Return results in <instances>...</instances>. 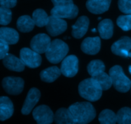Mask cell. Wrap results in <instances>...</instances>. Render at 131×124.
<instances>
[{
    "mask_svg": "<svg viewBox=\"0 0 131 124\" xmlns=\"http://www.w3.org/2000/svg\"><path fill=\"white\" fill-rule=\"evenodd\" d=\"M69 109L77 124H88L95 118V109L89 102L75 103Z\"/></svg>",
    "mask_w": 131,
    "mask_h": 124,
    "instance_id": "obj_1",
    "label": "cell"
},
{
    "mask_svg": "<svg viewBox=\"0 0 131 124\" xmlns=\"http://www.w3.org/2000/svg\"><path fill=\"white\" fill-rule=\"evenodd\" d=\"M40 92L38 89L37 88H31L27 94L26 98L22 108L21 113L24 115H29L36 104L38 103L40 98Z\"/></svg>",
    "mask_w": 131,
    "mask_h": 124,
    "instance_id": "obj_12",
    "label": "cell"
},
{
    "mask_svg": "<svg viewBox=\"0 0 131 124\" xmlns=\"http://www.w3.org/2000/svg\"><path fill=\"white\" fill-rule=\"evenodd\" d=\"M101 38L99 37H89L82 42L81 48L84 53L88 55H95L101 49Z\"/></svg>",
    "mask_w": 131,
    "mask_h": 124,
    "instance_id": "obj_13",
    "label": "cell"
},
{
    "mask_svg": "<svg viewBox=\"0 0 131 124\" xmlns=\"http://www.w3.org/2000/svg\"><path fill=\"white\" fill-rule=\"evenodd\" d=\"M14 108L12 101L8 97H0V121H5L12 116Z\"/></svg>",
    "mask_w": 131,
    "mask_h": 124,
    "instance_id": "obj_17",
    "label": "cell"
},
{
    "mask_svg": "<svg viewBox=\"0 0 131 124\" xmlns=\"http://www.w3.org/2000/svg\"><path fill=\"white\" fill-rule=\"evenodd\" d=\"M111 0H88L86 3L88 11L93 14H101L110 8Z\"/></svg>",
    "mask_w": 131,
    "mask_h": 124,
    "instance_id": "obj_14",
    "label": "cell"
},
{
    "mask_svg": "<svg viewBox=\"0 0 131 124\" xmlns=\"http://www.w3.org/2000/svg\"><path fill=\"white\" fill-rule=\"evenodd\" d=\"M33 117L37 124H51L54 119V115L49 107L40 105L33 109Z\"/></svg>",
    "mask_w": 131,
    "mask_h": 124,
    "instance_id": "obj_8",
    "label": "cell"
},
{
    "mask_svg": "<svg viewBox=\"0 0 131 124\" xmlns=\"http://www.w3.org/2000/svg\"><path fill=\"white\" fill-rule=\"evenodd\" d=\"M92 78H94L99 84L102 90H108L113 85L112 80L110 75H107L104 71Z\"/></svg>",
    "mask_w": 131,
    "mask_h": 124,
    "instance_id": "obj_27",
    "label": "cell"
},
{
    "mask_svg": "<svg viewBox=\"0 0 131 124\" xmlns=\"http://www.w3.org/2000/svg\"><path fill=\"white\" fill-rule=\"evenodd\" d=\"M109 75L112 80L113 85L117 91L125 93L129 91L131 88V81L125 75L122 67L116 65L111 67Z\"/></svg>",
    "mask_w": 131,
    "mask_h": 124,
    "instance_id": "obj_5",
    "label": "cell"
},
{
    "mask_svg": "<svg viewBox=\"0 0 131 124\" xmlns=\"http://www.w3.org/2000/svg\"><path fill=\"white\" fill-rule=\"evenodd\" d=\"M129 73H130L131 74V66H129Z\"/></svg>",
    "mask_w": 131,
    "mask_h": 124,
    "instance_id": "obj_34",
    "label": "cell"
},
{
    "mask_svg": "<svg viewBox=\"0 0 131 124\" xmlns=\"http://www.w3.org/2000/svg\"><path fill=\"white\" fill-rule=\"evenodd\" d=\"M67 28V22L63 19L54 16L49 17V20L46 25V29L52 36H56L62 34Z\"/></svg>",
    "mask_w": 131,
    "mask_h": 124,
    "instance_id": "obj_11",
    "label": "cell"
},
{
    "mask_svg": "<svg viewBox=\"0 0 131 124\" xmlns=\"http://www.w3.org/2000/svg\"><path fill=\"white\" fill-rule=\"evenodd\" d=\"M51 43V38L47 34L40 33L32 38L30 42V47L33 50L40 54L47 52Z\"/></svg>",
    "mask_w": 131,
    "mask_h": 124,
    "instance_id": "obj_10",
    "label": "cell"
},
{
    "mask_svg": "<svg viewBox=\"0 0 131 124\" xmlns=\"http://www.w3.org/2000/svg\"><path fill=\"white\" fill-rule=\"evenodd\" d=\"M16 4L17 0H0V6L8 8H14Z\"/></svg>",
    "mask_w": 131,
    "mask_h": 124,
    "instance_id": "obj_33",
    "label": "cell"
},
{
    "mask_svg": "<svg viewBox=\"0 0 131 124\" xmlns=\"http://www.w3.org/2000/svg\"><path fill=\"white\" fill-rule=\"evenodd\" d=\"M113 23L110 19H104L100 22L98 31L101 38L105 39H110L113 34Z\"/></svg>",
    "mask_w": 131,
    "mask_h": 124,
    "instance_id": "obj_21",
    "label": "cell"
},
{
    "mask_svg": "<svg viewBox=\"0 0 131 124\" xmlns=\"http://www.w3.org/2000/svg\"><path fill=\"white\" fill-rule=\"evenodd\" d=\"M19 39V33L14 29L6 27L0 28V39L8 45L16 44Z\"/></svg>",
    "mask_w": 131,
    "mask_h": 124,
    "instance_id": "obj_19",
    "label": "cell"
},
{
    "mask_svg": "<svg viewBox=\"0 0 131 124\" xmlns=\"http://www.w3.org/2000/svg\"><path fill=\"white\" fill-rule=\"evenodd\" d=\"M119 10L125 14H131V0H118Z\"/></svg>",
    "mask_w": 131,
    "mask_h": 124,
    "instance_id": "obj_31",
    "label": "cell"
},
{
    "mask_svg": "<svg viewBox=\"0 0 131 124\" xmlns=\"http://www.w3.org/2000/svg\"><path fill=\"white\" fill-rule=\"evenodd\" d=\"M79 70V61L74 55L65 57L61 64V72L65 76L71 78L75 76Z\"/></svg>",
    "mask_w": 131,
    "mask_h": 124,
    "instance_id": "obj_9",
    "label": "cell"
},
{
    "mask_svg": "<svg viewBox=\"0 0 131 124\" xmlns=\"http://www.w3.org/2000/svg\"><path fill=\"white\" fill-rule=\"evenodd\" d=\"M54 7L51 10L52 16L60 19H73L79 12L78 6L74 4L72 0H51Z\"/></svg>",
    "mask_w": 131,
    "mask_h": 124,
    "instance_id": "obj_2",
    "label": "cell"
},
{
    "mask_svg": "<svg viewBox=\"0 0 131 124\" xmlns=\"http://www.w3.org/2000/svg\"><path fill=\"white\" fill-rule=\"evenodd\" d=\"M54 120L56 124H77L69 109L64 108L56 111Z\"/></svg>",
    "mask_w": 131,
    "mask_h": 124,
    "instance_id": "obj_20",
    "label": "cell"
},
{
    "mask_svg": "<svg viewBox=\"0 0 131 124\" xmlns=\"http://www.w3.org/2000/svg\"><path fill=\"white\" fill-rule=\"evenodd\" d=\"M61 73L60 69L56 66H52L41 71L40 76L42 81L47 83H52L61 75Z\"/></svg>",
    "mask_w": 131,
    "mask_h": 124,
    "instance_id": "obj_22",
    "label": "cell"
},
{
    "mask_svg": "<svg viewBox=\"0 0 131 124\" xmlns=\"http://www.w3.org/2000/svg\"><path fill=\"white\" fill-rule=\"evenodd\" d=\"M92 31H93V32H95V29H92Z\"/></svg>",
    "mask_w": 131,
    "mask_h": 124,
    "instance_id": "obj_35",
    "label": "cell"
},
{
    "mask_svg": "<svg viewBox=\"0 0 131 124\" xmlns=\"http://www.w3.org/2000/svg\"><path fill=\"white\" fill-rule=\"evenodd\" d=\"M78 91L82 98L91 102L97 101L102 95L101 85L93 78L82 81L78 87Z\"/></svg>",
    "mask_w": 131,
    "mask_h": 124,
    "instance_id": "obj_3",
    "label": "cell"
},
{
    "mask_svg": "<svg viewBox=\"0 0 131 124\" xmlns=\"http://www.w3.org/2000/svg\"><path fill=\"white\" fill-rule=\"evenodd\" d=\"M118 27L125 31L131 30V14L120 15L116 20Z\"/></svg>",
    "mask_w": 131,
    "mask_h": 124,
    "instance_id": "obj_29",
    "label": "cell"
},
{
    "mask_svg": "<svg viewBox=\"0 0 131 124\" xmlns=\"http://www.w3.org/2000/svg\"><path fill=\"white\" fill-rule=\"evenodd\" d=\"M24 80L19 77L8 76L4 78L2 86L6 93L11 95H18L23 92L24 89Z\"/></svg>",
    "mask_w": 131,
    "mask_h": 124,
    "instance_id": "obj_6",
    "label": "cell"
},
{
    "mask_svg": "<svg viewBox=\"0 0 131 124\" xmlns=\"http://www.w3.org/2000/svg\"><path fill=\"white\" fill-rule=\"evenodd\" d=\"M12 11L10 8L0 6V25H6L12 20Z\"/></svg>",
    "mask_w": 131,
    "mask_h": 124,
    "instance_id": "obj_30",
    "label": "cell"
},
{
    "mask_svg": "<svg viewBox=\"0 0 131 124\" xmlns=\"http://www.w3.org/2000/svg\"><path fill=\"white\" fill-rule=\"evenodd\" d=\"M3 63L5 67L8 70L17 72L24 71L25 65L20 58L10 53H8L3 59Z\"/></svg>",
    "mask_w": 131,
    "mask_h": 124,
    "instance_id": "obj_16",
    "label": "cell"
},
{
    "mask_svg": "<svg viewBox=\"0 0 131 124\" xmlns=\"http://www.w3.org/2000/svg\"><path fill=\"white\" fill-rule=\"evenodd\" d=\"M35 22L33 19L29 15H23L17 21V27L23 33H29L35 27Z\"/></svg>",
    "mask_w": 131,
    "mask_h": 124,
    "instance_id": "obj_23",
    "label": "cell"
},
{
    "mask_svg": "<svg viewBox=\"0 0 131 124\" xmlns=\"http://www.w3.org/2000/svg\"><path fill=\"white\" fill-rule=\"evenodd\" d=\"M20 59L25 66L30 68L39 67L42 62L40 53L35 52L31 48H23L20 51Z\"/></svg>",
    "mask_w": 131,
    "mask_h": 124,
    "instance_id": "obj_7",
    "label": "cell"
},
{
    "mask_svg": "<svg viewBox=\"0 0 131 124\" xmlns=\"http://www.w3.org/2000/svg\"><path fill=\"white\" fill-rule=\"evenodd\" d=\"M99 121L101 124H116L117 117L113 111L107 109H104L99 114Z\"/></svg>",
    "mask_w": 131,
    "mask_h": 124,
    "instance_id": "obj_25",
    "label": "cell"
},
{
    "mask_svg": "<svg viewBox=\"0 0 131 124\" xmlns=\"http://www.w3.org/2000/svg\"><path fill=\"white\" fill-rule=\"evenodd\" d=\"M105 65L102 61L100 60L92 61L87 66V70L92 77L96 76L105 71Z\"/></svg>",
    "mask_w": 131,
    "mask_h": 124,
    "instance_id": "obj_26",
    "label": "cell"
},
{
    "mask_svg": "<svg viewBox=\"0 0 131 124\" xmlns=\"http://www.w3.org/2000/svg\"><path fill=\"white\" fill-rule=\"evenodd\" d=\"M9 45L0 39V60L3 59L9 51Z\"/></svg>",
    "mask_w": 131,
    "mask_h": 124,
    "instance_id": "obj_32",
    "label": "cell"
},
{
    "mask_svg": "<svg viewBox=\"0 0 131 124\" xmlns=\"http://www.w3.org/2000/svg\"><path fill=\"white\" fill-rule=\"evenodd\" d=\"M32 19L35 24L39 27L46 26L49 20V17L47 13L42 9H37L35 10L32 15Z\"/></svg>",
    "mask_w": 131,
    "mask_h": 124,
    "instance_id": "obj_24",
    "label": "cell"
},
{
    "mask_svg": "<svg viewBox=\"0 0 131 124\" xmlns=\"http://www.w3.org/2000/svg\"><path fill=\"white\" fill-rule=\"evenodd\" d=\"M131 50V38L128 36H124L116 41L111 46V51L114 54L122 57L124 51Z\"/></svg>",
    "mask_w": 131,
    "mask_h": 124,
    "instance_id": "obj_18",
    "label": "cell"
},
{
    "mask_svg": "<svg viewBox=\"0 0 131 124\" xmlns=\"http://www.w3.org/2000/svg\"><path fill=\"white\" fill-rule=\"evenodd\" d=\"M90 20L87 17L81 16L78 18L76 22L72 25V35L75 38H81L88 31Z\"/></svg>",
    "mask_w": 131,
    "mask_h": 124,
    "instance_id": "obj_15",
    "label": "cell"
},
{
    "mask_svg": "<svg viewBox=\"0 0 131 124\" xmlns=\"http://www.w3.org/2000/svg\"><path fill=\"white\" fill-rule=\"evenodd\" d=\"M118 124H131V108L124 107L121 108L116 114Z\"/></svg>",
    "mask_w": 131,
    "mask_h": 124,
    "instance_id": "obj_28",
    "label": "cell"
},
{
    "mask_svg": "<svg viewBox=\"0 0 131 124\" xmlns=\"http://www.w3.org/2000/svg\"><path fill=\"white\" fill-rule=\"evenodd\" d=\"M69 50V46L63 41L54 39L46 52V58L51 63L58 64L65 58Z\"/></svg>",
    "mask_w": 131,
    "mask_h": 124,
    "instance_id": "obj_4",
    "label": "cell"
}]
</instances>
